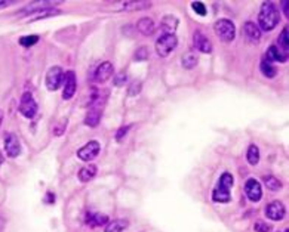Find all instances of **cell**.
Segmentation results:
<instances>
[{
  "mask_svg": "<svg viewBox=\"0 0 289 232\" xmlns=\"http://www.w3.org/2000/svg\"><path fill=\"white\" fill-rule=\"evenodd\" d=\"M279 21H280V14L276 5L273 2H264L261 5L258 15V24H260L258 28L263 31H271L273 28H276Z\"/></svg>",
  "mask_w": 289,
  "mask_h": 232,
  "instance_id": "cell-1",
  "label": "cell"
},
{
  "mask_svg": "<svg viewBox=\"0 0 289 232\" xmlns=\"http://www.w3.org/2000/svg\"><path fill=\"white\" fill-rule=\"evenodd\" d=\"M233 183H234V179L233 176L226 172L221 174L218 183H217V187L214 188V193H212V200L215 203H228L231 200V195H230V190L233 187Z\"/></svg>",
  "mask_w": 289,
  "mask_h": 232,
  "instance_id": "cell-2",
  "label": "cell"
},
{
  "mask_svg": "<svg viewBox=\"0 0 289 232\" xmlns=\"http://www.w3.org/2000/svg\"><path fill=\"white\" fill-rule=\"evenodd\" d=\"M178 44V39L175 34H163L156 40V52L159 57H168Z\"/></svg>",
  "mask_w": 289,
  "mask_h": 232,
  "instance_id": "cell-3",
  "label": "cell"
},
{
  "mask_svg": "<svg viewBox=\"0 0 289 232\" xmlns=\"http://www.w3.org/2000/svg\"><path fill=\"white\" fill-rule=\"evenodd\" d=\"M215 34L226 43H230L236 37V27L230 19H218L214 25Z\"/></svg>",
  "mask_w": 289,
  "mask_h": 232,
  "instance_id": "cell-4",
  "label": "cell"
},
{
  "mask_svg": "<svg viewBox=\"0 0 289 232\" xmlns=\"http://www.w3.org/2000/svg\"><path fill=\"white\" fill-rule=\"evenodd\" d=\"M20 113L27 118H33L37 114V104L30 92H25V94H22V97H21Z\"/></svg>",
  "mask_w": 289,
  "mask_h": 232,
  "instance_id": "cell-5",
  "label": "cell"
},
{
  "mask_svg": "<svg viewBox=\"0 0 289 232\" xmlns=\"http://www.w3.org/2000/svg\"><path fill=\"white\" fill-rule=\"evenodd\" d=\"M46 87L48 90L54 92L58 90L64 81V73L61 70V67H51L46 73Z\"/></svg>",
  "mask_w": 289,
  "mask_h": 232,
  "instance_id": "cell-6",
  "label": "cell"
},
{
  "mask_svg": "<svg viewBox=\"0 0 289 232\" xmlns=\"http://www.w3.org/2000/svg\"><path fill=\"white\" fill-rule=\"evenodd\" d=\"M100 142L98 141H89L85 147H82L77 151V157L82 161H91L94 160L98 154H100Z\"/></svg>",
  "mask_w": 289,
  "mask_h": 232,
  "instance_id": "cell-7",
  "label": "cell"
},
{
  "mask_svg": "<svg viewBox=\"0 0 289 232\" xmlns=\"http://www.w3.org/2000/svg\"><path fill=\"white\" fill-rule=\"evenodd\" d=\"M245 193L248 195V198H249L252 203H258L263 197V190H261V185L257 179L251 177L248 179L246 183H245Z\"/></svg>",
  "mask_w": 289,
  "mask_h": 232,
  "instance_id": "cell-8",
  "label": "cell"
},
{
  "mask_svg": "<svg viewBox=\"0 0 289 232\" xmlns=\"http://www.w3.org/2000/svg\"><path fill=\"white\" fill-rule=\"evenodd\" d=\"M193 44L194 48L202 52V54H211L212 52V43L211 40L206 37L202 31H194L193 33Z\"/></svg>",
  "mask_w": 289,
  "mask_h": 232,
  "instance_id": "cell-9",
  "label": "cell"
},
{
  "mask_svg": "<svg viewBox=\"0 0 289 232\" xmlns=\"http://www.w3.org/2000/svg\"><path fill=\"white\" fill-rule=\"evenodd\" d=\"M76 74L74 71H67L64 74V89H62V99L68 101L74 97L76 94Z\"/></svg>",
  "mask_w": 289,
  "mask_h": 232,
  "instance_id": "cell-10",
  "label": "cell"
},
{
  "mask_svg": "<svg viewBox=\"0 0 289 232\" xmlns=\"http://www.w3.org/2000/svg\"><path fill=\"white\" fill-rule=\"evenodd\" d=\"M3 142H5V151H6L8 157L15 158V157L20 155V153H21V144H20V141H18L17 135H14V133H6Z\"/></svg>",
  "mask_w": 289,
  "mask_h": 232,
  "instance_id": "cell-11",
  "label": "cell"
},
{
  "mask_svg": "<svg viewBox=\"0 0 289 232\" xmlns=\"http://www.w3.org/2000/svg\"><path fill=\"white\" fill-rule=\"evenodd\" d=\"M103 105L100 104H92L89 111L86 113V117H85V124L89 126V127H97L100 124V120H101V116H103Z\"/></svg>",
  "mask_w": 289,
  "mask_h": 232,
  "instance_id": "cell-12",
  "label": "cell"
},
{
  "mask_svg": "<svg viewBox=\"0 0 289 232\" xmlns=\"http://www.w3.org/2000/svg\"><path fill=\"white\" fill-rule=\"evenodd\" d=\"M285 206L280 201H273L266 207V216L271 220H282L285 217Z\"/></svg>",
  "mask_w": 289,
  "mask_h": 232,
  "instance_id": "cell-13",
  "label": "cell"
},
{
  "mask_svg": "<svg viewBox=\"0 0 289 232\" xmlns=\"http://www.w3.org/2000/svg\"><path fill=\"white\" fill-rule=\"evenodd\" d=\"M243 36L251 43H258L261 39V30L258 28V25L255 22L248 21L243 24Z\"/></svg>",
  "mask_w": 289,
  "mask_h": 232,
  "instance_id": "cell-14",
  "label": "cell"
},
{
  "mask_svg": "<svg viewBox=\"0 0 289 232\" xmlns=\"http://www.w3.org/2000/svg\"><path fill=\"white\" fill-rule=\"evenodd\" d=\"M113 71H114L113 70V64L108 62V61H105V62L100 64V67L97 68V71H95V80L100 81V83H105L113 76Z\"/></svg>",
  "mask_w": 289,
  "mask_h": 232,
  "instance_id": "cell-15",
  "label": "cell"
},
{
  "mask_svg": "<svg viewBox=\"0 0 289 232\" xmlns=\"http://www.w3.org/2000/svg\"><path fill=\"white\" fill-rule=\"evenodd\" d=\"M177 27H178V19L172 15H166L160 22V28L165 34H174Z\"/></svg>",
  "mask_w": 289,
  "mask_h": 232,
  "instance_id": "cell-16",
  "label": "cell"
},
{
  "mask_svg": "<svg viewBox=\"0 0 289 232\" xmlns=\"http://www.w3.org/2000/svg\"><path fill=\"white\" fill-rule=\"evenodd\" d=\"M266 59H268L270 62H273V61H276V62H286L288 55H286V54H283V52L277 48L276 44H273V46H270L268 51H267Z\"/></svg>",
  "mask_w": 289,
  "mask_h": 232,
  "instance_id": "cell-17",
  "label": "cell"
},
{
  "mask_svg": "<svg viewBox=\"0 0 289 232\" xmlns=\"http://www.w3.org/2000/svg\"><path fill=\"white\" fill-rule=\"evenodd\" d=\"M95 174H97V166L89 164V166L82 167V169L79 170V174H77V176H79V180H80V182L86 183V182H89L91 179H94Z\"/></svg>",
  "mask_w": 289,
  "mask_h": 232,
  "instance_id": "cell-18",
  "label": "cell"
},
{
  "mask_svg": "<svg viewBox=\"0 0 289 232\" xmlns=\"http://www.w3.org/2000/svg\"><path fill=\"white\" fill-rule=\"evenodd\" d=\"M137 28L141 34L144 36H151L154 33V22L153 19L150 18H141L138 22H137Z\"/></svg>",
  "mask_w": 289,
  "mask_h": 232,
  "instance_id": "cell-19",
  "label": "cell"
},
{
  "mask_svg": "<svg viewBox=\"0 0 289 232\" xmlns=\"http://www.w3.org/2000/svg\"><path fill=\"white\" fill-rule=\"evenodd\" d=\"M108 222V217L105 214H98V213H88L86 216V223L92 228L103 226Z\"/></svg>",
  "mask_w": 289,
  "mask_h": 232,
  "instance_id": "cell-20",
  "label": "cell"
},
{
  "mask_svg": "<svg viewBox=\"0 0 289 232\" xmlns=\"http://www.w3.org/2000/svg\"><path fill=\"white\" fill-rule=\"evenodd\" d=\"M126 226H128V222L125 219H116L105 226L104 232H123L126 229Z\"/></svg>",
  "mask_w": 289,
  "mask_h": 232,
  "instance_id": "cell-21",
  "label": "cell"
},
{
  "mask_svg": "<svg viewBox=\"0 0 289 232\" xmlns=\"http://www.w3.org/2000/svg\"><path fill=\"white\" fill-rule=\"evenodd\" d=\"M246 160L248 163H249L251 166H257L258 161H260V150L257 145H249V148H248V153H246Z\"/></svg>",
  "mask_w": 289,
  "mask_h": 232,
  "instance_id": "cell-22",
  "label": "cell"
},
{
  "mask_svg": "<svg viewBox=\"0 0 289 232\" xmlns=\"http://www.w3.org/2000/svg\"><path fill=\"white\" fill-rule=\"evenodd\" d=\"M279 46L277 48L283 52V54H286L288 55V52H289V36H288V27H285L283 30H282V33H280V36H279Z\"/></svg>",
  "mask_w": 289,
  "mask_h": 232,
  "instance_id": "cell-23",
  "label": "cell"
},
{
  "mask_svg": "<svg viewBox=\"0 0 289 232\" xmlns=\"http://www.w3.org/2000/svg\"><path fill=\"white\" fill-rule=\"evenodd\" d=\"M261 73L267 77V78H273L276 74H277V70L276 67H273V64L268 61V59H263L261 61Z\"/></svg>",
  "mask_w": 289,
  "mask_h": 232,
  "instance_id": "cell-24",
  "label": "cell"
},
{
  "mask_svg": "<svg viewBox=\"0 0 289 232\" xmlns=\"http://www.w3.org/2000/svg\"><path fill=\"white\" fill-rule=\"evenodd\" d=\"M266 187H267L268 190H271V191H277V190L282 188V183H280V180L276 179L274 176H268V177H266Z\"/></svg>",
  "mask_w": 289,
  "mask_h": 232,
  "instance_id": "cell-25",
  "label": "cell"
},
{
  "mask_svg": "<svg viewBox=\"0 0 289 232\" xmlns=\"http://www.w3.org/2000/svg\"><path fill=\"white\" fill-rule=\"evenodd\" d=\"M197 64V58L193 54H187L183 57V67L184 68H194Z\"/></svg>",
  "mask_w": 289,
  "mask_h": 232,
  "instance_id": "cell-26",
  "label": "cell"
},
{
  "mask_svg": "<svg viewBox=\"0 0 289 232\" xmlns=\"http://www.w3.org/2000/svg\"><path fill=\"white\" fill-rule=\"evenodd\" d=\"M39 41V36H24L20 39V44L24 48H30V46L36 44Z\"/></svg>",
  "mask_w": 289,
  "mask_h": 232,
  "instance_id": "cell-27",
  "label": "cell"
},
{
  "mask_svg": "<svg viewBox=\"0 0 289 232\" xmlns=\"http://www.w3.org/2000/svg\"><path fill=\"white\" fill-rule=\"evenodd\" d=\"M137 61H145L147 58H148V49L145 48V46H143V48H140V49H137V52H135V57H134Z\"/></svg>",
  "mask_w": 289,
  "mask_h": 232,
  "instance_id": "cell-28",
  "label": "cell"
},
{
  "mask_svg": "<svg viewBox=\"0 0 289 232\" xmlns=\"http://www.w3.org/2000/svg\"><path fill=\"white\" fill-rule=\"evenodd\" d=\"M191 8H193V11H194L197 15H200V17H205V15H206V8H205V5H203L202 2H193V3H191Z\"/></svg>",
  "mask_w": 289,
  "mask_h": 232,
  "instance_id": "cell-29",
  "label": "cell"
},
{
  "mask_svg": "<svg viewBox=\"0 0 289 232\" xmlns=\"http://www.w3.org/2000/svg\"><path fill=\"white\" fill-rule=\"evenodd\" d=\"M126 74L125 73H120L114 77V84L116 86H123V84H126Z\"/></svg>",
  "mask_w": 289,
  "mask_h": 232,
  "instance_id": "cell-30",
  "label": "cell"
},
{
  "mask_svg": "<svg viewBox=\"0 0 289 232\" xmlns=\"http://www.w3.org/2000/svg\"><path fill=\"white\" fill-rule=\"evenodd\" d=\"M254 228H255L257 232H270V229H271V228H270L267 223H264V222H257Z\"/></svg>",
  "mask_w": 289,
  "mask_h": 232,
  "instance_id": "cell-31",
  "label": "cell"
},
{
  "mask_svg": "<svg viewBox=\"0 0 289 232\" xmlns=\"http://www.w3.org/2000/svg\"><path fill=\"white\" fill-rule=\"evenodd\" d=\"M131 87H132V89H129L128 94H129L131 97H134V95L140 94V90H141V83H138V81H134V83L131 84Z\"/></svg>",
  "mask_w": 289,
  "mask_h": 232,
  "instance_id": "cell-32",
  "label": "cell"
},
{
  "mask_svg": "<svg viewBox=\"0 0 289 232\" xmlns=\"http://www.w3.org/2000/svg\"><path fill=\"white\" fill-rule=\"evenodd\" d=\"M65 124H67V120H61V121H60V126H58V129H54V133H55V136H61V135L64 133Z\"/></svg>",
  "mask_w": 289,
  "mask_h": 232,
  "instance_id": "cell-33",
  "label": "cell"
},
{
  "mask_svg": "<svg viewBox=\"0 0 289 232\" xmlns=\"http://www.w3.org/2000/svg\"><path fill=\"white\" fill-rule=\"evenodd\" d=\"M128 130H129V126L126 127V126H123V127H120L119 129V132H117V136H116V139L117 141H122V137L125 136L126 133H128Z\"/></svg>",
  "mask_w": 289,
  "mask_h": 232,
  "instance_id": "cell-34",
  "label": "cell"
},
{
  "mask_svg": "<svg viewBox=\"0 0 289 232\" xmlns=\"http://www.w3.org/2000/svg\"><path fill=\"white\" fill-rule=\"evenodd\" d=\"M282 8H283V14L286 18H289V12H288V2L285 0V2H282Z\"/></svg>",
  "mask_w": 289,
  "mask_h": 232,
  "instance_id": "cell-35",
  "label": "cell"
},
{
  "mask_svg": "<svg viewBox=\"0 0 289 232\" xmlns=\"http://www.w3.org/2000/svg\"><path fill=\"white\" fill-rule=\"evenodd\" d=\"M9 5V2H0V8H6Z\"/></svg>",
  "mask_w": 289,
  "mask_h": 232,
  "instance_id": "cell-36",
  "label": "cell"
},
{
  "mask_svg": "<svg viewBox=\"0 0 289 232\" xmlns=\"http://www.w3.org/2000/svg\"><path fill=\"white\" fill-rule=\"evenodd\" d=\"M2 120H3V113H2V110H0V124H2Z\"/></svg>",
  "mask_w": 289,
  "mask_h": 232,
  "instance_id": "cell-37",
  "label": "cell"
},
{
  "mask_svg": "<svg viewBox=\"0 0 289 232\" xmlns=\"http://www.w3.org/2000/svg\"><path fill=\"white\" fill-rule=\"evenodd\" d=\"M2 163H3V155H2V153H0V166H2Z\"/></svg>",
  "mask_w": 289,
  "mask_h": 232,
  "instance_id": "cell-38",
  "label": "cell"
},
{
  "mask_svg": "<svg viewBox=\"0 0 289 232\" xmlns=\"http://www.w3.org/2000/svg\"><path fill=\"white\" fill-rule=\"evenodd\" d=\"M2 228H3V220H2V217H0V231H2Z\"/></svg>",
  "mask_w": 289,
  "mask_h": 232,
  "instance_id": "cell-39",
  "label": "cell"
},
{
  "mask_svg": "<svg viewBox=\"0 0 289 232\" xmlns=\"http://www.w3.org/2000/svg\"><path fill=\"white\" fill-rule=\"evenodd\" d=\"M283 232H288V231H283Z\"/></svg>",
  "mask_w": 289,
  "mask_h": 232,
  "instance_id": "cell-40",
  "label": "cell"
}]
</instances>
